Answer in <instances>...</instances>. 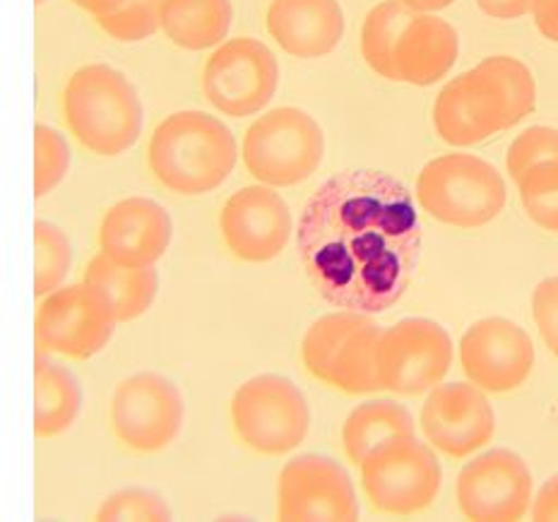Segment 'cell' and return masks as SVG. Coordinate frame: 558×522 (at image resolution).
I'll return each instance as SVG.
<instances>
[{
	"mask_svg": "<svg viewBox=\"0 0 558 522\" xmlns=\"http://www.w3.org/2000/svg\"><path fill=\"white\" fill-rule=\"evenodd\" d=\"M313 289L337 308L380 313L410 287L422 251L412 193L386 171L349 169L313 193L296 229Z\"/></svg>",
	"mask_w": 558,
	"mask_h": 522,
	"instance_id": "cell-1",
	"label": "cell"
},
{
	"mask_svg": "<svg viewBox=\"0 0 558 522\" xmlns=\"http://www.w3.org/2000/svg\"><path fill=\"white\" fill-rule=\"evenodd\" d=\"M239 161V145L213 113L177 111L161 121L147 145V167L167 191L201 198L217 191Z\"/></svg>",
	"mask_w": 558,
	"mask_h": 522,
	"instance_id": "cell-2",
	"label": "cell"
},
{
	"mask_svg": "<svg viewBox=\"0 0 558 522\" xmlns=\"http://www.w3.org/2000/svg\"><path fill=\"white\" fill-rule=\"evenodd\" d=\"M63 113L77 143L99 157L128 153L145 125V109L135 85L107 63H89L70 75Z\"/></svg>",
	"mask_w": 558,
	"mask_h": 522,
	"instance_id": "cell-3",
	"label": "cell"
},
{
	"mask_svg": "<svg viewBox=\"0 0 558 522\" xmlns=\"http://www.w3.org/2000/svg\"><path fill=\"white\" fill-rule=\"evenodd\" d=\"M416 201L440 224L480 229L504 213L508 191L488 161L474 155H444L418 171Z\"/></svg>",
	"mask_w": 558,
	"mask_h": 522,
	"instance_id": "cell-4",
	"label": "cell"
},
{
	"mask_svg": "<svg viewBox=\"0 0 558 522\" xmlns=\"http://www.w3.org/2000/svg\"><path fill=\"white\" fill-rule=\"evenodd\" d=\"M378 325L366 313L340 311L311 325L301 342V359L311 376L349 396L380 390L376 347Z\"/></svg>",
	"mask_w": 558,
	"mask_h": 522,
	"instance_id": "cell-5",
	"label": "cell"
},
{
	"mask_svg": "<svg viewBox=\"0 0 558 522\" xmlns=\"http://www.w3.org/2000/svg\"><path fill=\"white\" fill-rule=\"evenodd\" d=\"M325 155V135L304 109H272L255 121L241 145L243 165L272 189H292L308 181Z\"/></svg>",
	"mask_w": 558,
	"mask_h": 522,
	"instance_id": "cell-6",
	"label": "cell"
},
{
	"mask_svg": "<svg viewBox=\"0 0 558 522\" xmlns=\"http://www.w3.org/2000/svg\"><path fill=\"white\" fill-rule=\"evenodd\" d=\"M231 422L243 446L277 458L304 444L311 432V408L294 380L260 374L236 388L231 398Z\"/></svg>",
	"mask_w": 558,
	"mask_h": 522,
	"instance_id": "cell-7",
	"label": "cell"
},
{
	"mask_svg": "<svg viewBox=\"0 0 558 522\" xmlns=\"http://www.w3.org/2000/svg\"><path fill=\"white\" fill-rule=\"evenodd\" d=\"M371 506L380 513L412 515L436 501L444 482L436 452L414 436H400L359 465Z\"/></svg>",
	"mask_w": 558,
	"mask_h": 522,
	"instance_id": "cell-8",
	"label": "cell"
},
{
	"mask_svg": "<svg viewBox=\"0 0 558 522\" xmlns=\"http://www.w3.org/2000/svg\"><path fill=\"white\" fill-rule=\"evenodd\" d=\"M181 388L155 371L123 378L111 398V432L133 452H161L183 432Z\"/></svg>",
	"mask_w": 558,
	"mask_h": 522,
	"instance_id": "cell-9",
	"label": "cell"
},
{
	"mask_svg": "<svg viewBox=\"0 0 558 522\" xmlns=\"http://www.w3.org/2000/svg\"><path fill=\"white\" fill-rule=\"evenodd\" d=\"M201 85L209 107L231 119H246L275 99L279 63L263 41L239 37L207 58Z\"/></svg>",
	"mask_w": 558,
	"mask_h": 522,
	"instance_id": "cell-10",
	"label": "cell"
},
{
	"mask_svg": "<svg viewBox=\"0 0 558 522\" xmlns=\"http://www.w3.org/2000/svg\"><path fill=\"white\" fill-rule=\"evenodd\" d=\"M376 362L380 390L422 396L444 383L450 371V335L432 318H404L380 332Z\"/></svg>",
	"mask_w": 558,
	"mask_h": 522,
	"instance_id": "cell-11",
	"label": "cell"
},
{
	"mask_svg": "<svg viewBox=\"0 0 558 522\" xmlns=\"http://www.w3.org/2000/svg\"><path fill=\"white\" fill-rule=\"evenodd\" d=\"M277 518L284 522H352L359 501L340 462L306 452L292 458L277 477Z\"/></svg>",
	"mask_w": 558,
	"mask_h": 522,
	"instance_id": "cell-12",
	"label": "cell"
},
{
	"mask_svg": "<svg viewBox=\"0 0 558 522\" xmlns=\"http://www.w3.org/2000/svg\"><path fill=\"white\" fill-rule=\"evenodd\" d=\"M460 513L474 522H515L532 503V474L518 452L486 450L458 474Z\"/></svg>",
	"mask_w": 558,
	"mask_h": 522,
	"instance_id": "cell-13",
	"label": "cell"
},
{
	"mask_svg": "<svg viewBox=\"0 0 558 522\" xmlns=\"http://www.w3.org/2000/svg\"><path fill=\"white\" fill-rule=\"evenodd\" d=\"M113 330L111 313L85 282L61 287L37 311V352L92 359L111 342Z\"/></svg>",
	"mask_w": 558,
	"mask_h": 522,
	"instance_id": "cell-14",
	"label": "cell"
},
{
	"mask_svg": "<svg viewBox=\"0 0 558 522\" xmlns=\"http://www.w3.org/2000/svg\"><path fill=\"white\" fill-rule=\"evenodd\" d=\"M225 246L243 263H270L292 236V213L272 185H246L219 213Z\"/></svg>",
	"mask_w": 558,
	"mask_h": 522,
	"instance_id": "cell-15",
	"label": "cell"
},
{
	"mask_svg": "<svg viewBox=\"0 0 558 522\" xmlns=\"http://www.w3.org/2000/svg\"><path fill=\"white\" fill-rule=\"evenodd\" d=\"M460 362L476 388L501 396L530 378L534 344L518 323L498 316L482 318L462 335Z\"/></svg>",
	"mask_w": 558,
	"mask_h": 522,
	"instance_id": "cell-16",
	"label": "cell"
},
{
	"mask_svg": "<svg viewBox=\"0 0 558 522\" xmlns=\"http://www.w3.org/2000/svg\"><path fill=\"white\" fill-rule=\"evenodd\" d=\"M422 428L436 450L462 460L494 438L496 412L482 388L458 380L438 383L422 408Z\"/></svg>",
	"mask_w": 558,
	"mask_h": 522,
	"instance_id": "cell-17",
	"label": "cell"
},
{
	"mask_svg": "<svg viewBox=\"0 0 558 522\" xmlns=\"http://www.w3.org/2000/svg\"><path fill=\"white\" fill-rule=\"evenodd\" d=\"M171 239L173 222L167 207L143 195L111 205L99 224L101 253L131 268H155Z\"/></svg>",
	"mask_w": 558,
	"mask_h": 522,
	"instance_id": "cell-18",
	"label": "cell"
},
{
	"mask_svg": "<svg viewBox=\"0 0 558 522\" xmlns=\"http://www.w3.org/2000/svg\"><path fill=\"white\" fill-rule=\"evenodd\" d=\"M265 27L284 53L313 61L342 41L344 13L337 0H272Z\"/></svg>",
	"mask_w": 558,
	"mask_h": 522,
	"instance_id": "cell-19",
	"label": "cell"
},
{
	"mask_svg": "<svg viewBox=\"0 0 558 522\" xmlns=\"http://www.w3.org/2000/svg\"><path fill=\"white\" fill-rule=\"evenodd\" d=\"M460 53L458 32L446 20L416 15L407 25L395 53V71L400 83L416 87L436 85L450 73Z\"/></svg>",
	"mask_w": 558,
	"mask_h": 522,
	"instance_id": "cell-20",
	"label": "cell"
},
{
	"mask_svg": "<svg viewBox=\"0 0 558 522\" xmlns=\"http://www.w3.org/2000/svg\"><path fill=\"white\" fill-rule=\"evenodd\" d=\"M468 75L501 131L518 125L534 111L537 85L530 68L518 58L488 56L468 71Z\"/></svg>",
	"mask_w": 558,
	"mask_h": 522,
	"instance_id": "cell-21",
	"label": "cell"
},
{
	"mask_svg": "<svg viewBox=\"0 0 558 522\" xmlns=\"http://www.w3.org/2000/svg\"><path fill=\"white\" fill-rule=\"evenodd\" d=\"M85 284L101 299L116 325L145 316L159 294V275L155 268H131L107 258L104 253L89 260Z\"/></svg>",
	"mask_w": 558,
	"mask_h": 522,
	"instance_id": "cell-22",
	"label": "cell"
},
{
	"mask_svg": "<svg viewBox=\"0 0 558 522\" xmlns=\"http://www.w3.org/2000/svg\"><path fill=\"white\" fill-rule=\"evenodd\" d=\"M83 383L46 352L34 359V436L56 438L73 428L83 412Z\"/></svg>",
	"mask_w": 558,
	"mask_h": 522,
	"instance_id": "cell-23",
	"label": "cell"
},
{
	"mask_svg": "<svg viewBox=\"0 0 558 522\" xmlns=\"http://www.w3.org/2000/svg\"><path fill=\"white\" fill-rule=\"evenodd\" d=\"M434 125L440 141L456 147L480 145L501 133L468 73L440 89L434 104Z\"/></svg>",
	"mask_w": 558,
	"mask_h": 522,
	"instance_id": "cell-24",
	"label": "cell"
},
{
	"mask_svg": "<svg viewBox=\"0 0 558 522\" xmlns=\"http://www.w3.org/2000/svg\"><path fill=\"white\" fill-rule=\"evenodd\" d=\"M231 0H161V29L183 51H207L229 37Z\"/></svg>",
	"mask_w": 558,
	"mask_h": 522,
	"instance_id": "cell-25",
	"label": "cell"
},
{
	"mask_svg": "<svg viewBox=\"0 0 558 522\" xmlns=\"http://www.w3.org/2000/svg\"><path fill=\"white\" fill-rule=\"evenodd\" d=\"M400 436H414V420L410 410L395 400H368L359 404L342 424V446L356 468L371 452Z\"/></svg>",
	"mask_w": 558,
	"mask_h": 522,
	"instance_id": "cell-26",
	"label": "cell"
},
{
	"mask_svg": "<svg viewBox=\"0 0 558 522\" xmlns=\"http://www.w3.org/2000/svg\"><path fill=\"white\" fill-rule=\"evenodd\" d=\"M416 15L418 13L407 8L402 0H386V3L376 5L366 15L362 27V56L376 75L386 80H398L395 53H398V44L407 25Z\"/></svg>",
	"mask_w": 558,
	"mask_h": 522,
	"instance_id": "cell-27",
	"label": "cell"
},
{
	"mask_svg": "<svg viewBox=\"0 0 558 522\" xmlns=\"http://www.w3.org/2000/svg\"><path fill=\"white\" fill-rule=\"evenodd\" d=\"M34 294L49 296L61 289L63 280L73 265V243L65 231L49 222L37 219L34 222Z\"/></svg>",
	"mask_w": 558,
	"mask_h": 522,
	"instance_id": "cell-28",
	"label": "cell"
},
{
	"mask_svg": "<svg viewBox=\"0 0 558 522\" xmlns=\"http://www.w3.org/2000/svg\"><path fill=\"white\" fill-rule=\"evenodd\" d=\"M95 518L101 522H169L173 513L161 494L145 486H128L104 498Z\"/></svg>",
	"mask_w": 558,
	"mask_h": 522,
	"instance_id": "cell-29",
	"label": "cell"
},
{
	"mask_svg": "<svg viewBox=\"0 0 558 522\" xmlns=\"http://www.w3.org/2000/svg\"><path fill=\"white\" fill-rule=\"evenodd\" d=\"M527 217L544 231L558 234V161L532 169L518 183Z\"/></svg>",
	"mask_w": 558,
	"mask_h": 522,
	"instance_id": "cell-30",
	"label": "cell"
},
{
	"mask_svg": "<svg viewBox=\"0 0 558 522\" xmlns=\"http://www.w3.org/2000/svg\"><path fill=\"white\" fill-rule=\"evenodd\" d=\"M95 20L116 41H145L161 29V0H125L113 13L99 15Z\"/></svg>",
	"mask_w": 558,
	"mask_h": 522,
	"instance_id": "cell-31",
	"label": "cell"
},
{
	"mask_svg": "<svg viewBox=\"0 0 558 522\" xmlns=\"http://www.w3.org/2000/svg\"><path fill=\"white\" fill-rule=\"evenodd\" d=\"M70 169V147L56 128L34 125V195L44 198L61 185Z\"/></svg>",
	"mask_w": 558,
	"mask_h": 522,
	"instance_id": "cell-32",
	"label": "cell"
},
{
	"mask_svg": "<svg viewBox=\"0 0 558 522\" xmlns=\"http://www.w3.org/2000/svg\"><path fill=\"white\" fill-rule=\"evenodd\" d=\"M546 161H558V131L549 125H532L522 131L513 145L508 147V173L510 179L520 183L532 169H537Z\"/></svg>",
	"mask_w": 558,
	"mask_h": 522,
	"instance_id": "cell-33",
	"label": "cell"
},
{
	"mask_svg": "<svg viewBox=\"0 0 558 522\" xmlns=\"http://www.w3.org/2000/svg\"><path fill=\"white\" fill-rule=\"evenodd\" d=\"M532 318L544 344L558 359V277H546L532 292Z\"/></svg>",
	"mask_w": 558,
	"mask_h": 522,
	"instance_id": "cell-34",
	"label": "cell"
},
{
	"mask_svg": "<svg viewBox=\"0 0 558 522\" xmlns=\"http://www.w3.org/2000/svg\"><path fill=\"white\" fill-rule=\"evenodd\" d=\"M530 515L537 522H558V474L542 484L537 498L532 501Z\"/></svg>",
	"mask_w": 558,
	"mask_h": 522,
	"instance_id": "cell-35",
	"label": "cell"
},
{
	"mask_svg": "<svg viewBox=\"0 0 558 522\" xmlns=\"http://www.w3.org/2000/svg\"><path fill=\"white\" fill-rule=\"evenodd\" d=\"M474 3L486 17L518 20L522 15L532 13L534 0H474Z\"/></svg>",
	"mask_w": 558,
	"mask_h": 522,
	"instance_id": "cell-36",
	"label": "cell"
},
{
	"mask_svg": "<svg viewBox=\"0 0 558 522\" xmlns=\"http://www.w3.org/2000/svg\"><path fill=\"white\" fill-rule=\"evenodd\" d=\"M532 17L539 34L558 44V0H534Z\"/></svg>",
	"mask_w": 558,
	"mask_h": 522,
	"instance_id": "cell-37",
	"label": "cell"
},
{
	"mask_svg": "<svg viewBox=\"0 0 558 522\" xmlns=\"http://www.w3.org/2000/svg\"><path fill=\"white\" fill-rule=\"evenodd\" d=\"M77 8H83L85 13H89L92 17H99V15H107L113 13L116 8L123 5L125 0H73Z\"/></svg>",
	"mask_w": 558,
	"mask_h": 522,
	"instance_id": "cell-38",
	"label": "cell"
},
{
	"mask_svg": "<svg viewBox=\"0 0 558 522\" xmlns=\"http://www.w3.org/2000/svg\"><path fill=\"white\" fill-rule=\"evenodd\" d=\"M402 3L418 15H432V13H438V10L450 8L456 0H402Z\"/></svg>",
	"mask_w": 558,
	"mask_h": 522,
	"instance_id": "cell-39",
	"label": "cell"
},
{
	"mask_svg": "<svg viewBox=\"0 0 558 522\" xmlns=\"http://www.w3.org/2000/svg\"><path fill=\"white\" fill-rule=\"evenodd\" d=\"M44 3H49V0H37V5H44Z\"/></svg>",
	"mask_w": 558,
	"mask_h": 522,
	"instance_id": "cell-40",
	"label": "cell"
}]
</instances>
